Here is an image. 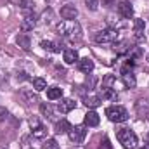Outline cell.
<instances>
[{"label":"cell","mask_w":149,"mask_h":149,"mask_svg":"<svg viewBox=\"0 0 149 149\" xmlns=\"http://www.w3.org/2000/svg\"><path fill=\"white\" fill-rule=\"evenodd\" d=\"M56 31H57V35L68 38V40H78L81 37V26L74 19H64V21L57 23L56 24Z\"/></svg>","instance_id":"obj_1"},{"label":"cell","mask_w":149,"mask_h":149,"mask_svg":"<svg viewBox=\"0 0 149 149\" xmlns=\"http://www.w3.org/2000/svg\"><path fill=\"white\" fill-rule=\"evenodd\" d=\"M116 139L125 149H135V146H137V135L130 128H120L116 132Z\"/></svg>","instance_id":"obj_2"},{"label":"cell","mask_w":149,"mask_h":149,"mask_svg":"<svg viewBox=\"0 0 149 149\" xmlns=\"http://www.w3.org/2000/svg\"><path fill=\"white\" fill-rule=\"evenodd\" d=\"M106 116L111 120L113 123H123L128 120V111L123 106H109L106 109Z\"/></svg>","instance_id":"obj_3"},{"label":"cell","mask_w":149,"mask_h":149,"mask_svg":"<svg viewBox=\"0 0 149 149\" xmlns=\"http://www.w3.org/2000/svg\"><path fill=\"white\" fill-rule=\"evenodd\" d=\"M94 40L97 43H114L118 40V30H113V28H108V30H102V31H97Z\"/></svg>","instance_id":"obj_4"},{"label":"cell","mask_w":149,"mask_h":149,"mask_svg":"<svg viewBox=\"0 0 149 149\" xmlns=\"http://www.w3.org/2000/svg\"><path fill=\"white\" fill-rule=\"evenodd\" d=\"M68 135H70V139L73 141L74 144H81L83 139H85V135H87V130H85L83 125H74V127L70 128Z\"/></svg>","instance_id":"obj_5"},{"label":"cell","mask_w":149,"mask_h":149,"mask_svg":"<svg viewBox=\"0 0 149 149\" xmlns=\"http://www.w3.org/2000/svg\"><path fill=\"white\" fill-rule=\"evenodd\" d=\"M30 125H31L33 137L42 139V137H45V135H47V130H45V127H43V125L38 121V118H31V120H30Z\"/></svg>","instance_id":"obj_6"},{"label":"cell","mask_w":149,"mask_h":149,"mask_svg":"<svg viewBox=\"0 0 149 149\" xmlns=\"http://www.w3.org/2000/svg\"><path fill=\"white\" fill-rule=\"evenodd\" d=\"M118 14H120L121 17H125V19H130V17L134 16V7H132V3L127 2V0L120 2V3H118Z\"/></svg>","instance_id":"obj_7"},{"label":"cell","mask_w":149,"mask_h":149,"mask_svg":"<svg viewBox=\"0 0 149 149\" xmlns=\"http://www.w3.org/2000/svg\"><path fill=\"white\" fill-rule=\"evenodd\" d=\"M113 49H114V52L116 54H128L134 47H132V43L128 42V40H121V42H114L113 43Z\"/></svg>","instance_id":"obj_8"},{"label":"cell","mask_w":149,"mask_h":149,"mask_svg":"<svg viewBox=\"0 0 149 149\" xmlns=\"http://www.w3.org/2000/svg\"><path fill=\"white\" fill-rule=\"evenodd\" d=\"M78 70L81 73H92L94 71V61L90 57H83V59H78Z\"/></svg>","instance_id":"obj_9"},{"label":"cell","mask_w":149,"mask_h":149,"mask_svg":"<svg viewBox=\"0 0 149 149\" xmlns=\"http://www.w3.org/2000/svg\"><path fill=\"white\" fill-rule=\"evenodd\" d=\"M74 106H76V102H74L73 99H61V102L57 104V111L63 113V114H66V113L73 111Z\"/></svg>","instance_id":"obj_10"},{"label":"cell","mask_w":149,"mask_h":149,"mask_svg":"<svg viewBox=\"0 0 149 149\" xmlns=\"http://www.w3.org/2000/svg\"><path fill=\"white\" fill-rule=\"evenodd\" d=\"M135 109H137V114L141 118H149V101H144V99L137 101Z\"/></svg>","instance_id":"obj_11"},{"label":"cell","mask_w":149,"mask_h":149,"mask_svg":"<svg viewBox=\"0 0 149 149\" xmlns=\"http://www.w3.org/2000/svg\"><path fill=\"white\" fill-rule=\"evenodd\" d=\"M33 28H35V14H26L23 23H21V31L26 33V31H30Z\"/></svg>","instance_id":"obj_12"},{"label":"cell","mask_w":149,"mask_h":149,"mask_svg":"<svg viewBox=\"0 0 149 149\" xmlns=\"http://www.w3.org/2000/svg\"><path fill=\"white\" fill-rule=\"evenodd\" d=\"M76 16H78V10H76L74 5H64L61 9V17L63 19H74Z\"/></svg>","instance_id":"obj_13"},{"label":"cell","mask_w":149,"mask_h":149,"mask_svg":"<svg viewBox=\"0 0 149 149\" xmlns=\"http://www.w3.org/2000/svg\"><path fill=\"white\" fill-rule=\"evenodd\" d=\"M83 121H85V125H87V127H97V125H99V121H101V118H99V114H97L95 111H88L87 114H85Z\"/></svg>","instance_id":"obj_14"},{"label":"cell","mask_w":149,"mask_h":149,"mask_svg":"<svg viewBox=\"0 0 149 149\" xmlns=\"http://www.w3.org/2000/svg\"><path fill=\"white\" fill-rule=\"evenodd\" d=\"M144 30H146V24H144V19H135L134 21V33L137 40H142L144 38Z\"/></svg>","instance_id":"obj_15"},{"label":"cell","mask_w":149,"mask_h":149,"mask_svg":"<svg viewBox=\"0 0 149 149\" xmlns=\"http://www.w3.org/2000/svg\"><path fill=\"white\" fill-rule=\"evenodd\" d=\"M101 97L99 95H88V97H85L83 99V104L87 106V108H90V109H95V108H99L101 106Z\"/></svg>","instance_id":"obj_16"},{"label":"cell","mask_w":149,"mask_h":149,"mask_svg":"<svg viewBox=\"0 0 149 149\" xmlns=\"http://www.w3.org/2000/svg\"><path fill=\"white\" fill-rule=\"evenodd\" d=\"M101 97L106 99V101H116L118 99V94H116V90L111 88V87H102L101 88Z\"/></svg>","instance_id":"obj_17"},{"label":"cell","mask_w":149,"mask_h":149,"mask_svg":"<svg viewBox=\"0 0 149 149\" xmlns=\"http://www.w3.org/2000/svg\"><path fill=\"white\" fill-rule=\"evenodd\" d=\"M16 42H17V45H19L23 50H30V47H31V40H30V37H28L26 33H21V35H17Z\"/></svg>","instance_id":"obj_18"},{"label":"cell","mask_w":149,"mask_h":149,"mask_svg":"<svg viewBox=\"0 0 149 149\" xmlns=\"http://www.w3.org/2000/svg\"><path fill=\"white\" fill-rule=\"evenodd\" d=\"M64 63L66 64H74L78 63V52L74 49H66L64 50Z\"/></svg>","instance_id":"obj_19"},{"label":"cell","mask_w":149,"mask_h":149,"mask_svg":"<svg viewBox=\"0 0 149 149\" xmlns=\"http://www.w3.org/2000/svg\"><path fill=\"white\" fill-rule=\"evenodd\" d=\"M61 97H63V88H59V87H50V88H47V99L57 101V99H61Z\"/></svg>","instance_id":"obj_20"},{"label":"cell","mask_w":149,"mask_h":149,"mask_svg":"<svg viewBox=\"0 0 149 149\" xmlns=\"http://www.w3.org/2000/svg\"><path fill=\"white\" fill-rule=\"evenodd\" d=\"M40 45H42L45 50H49V52H61V50H63V47H61L59 43H56V42H49V40H43Z\"/></svg>","instance_id":"obj_21"},{"label":"cell","mask_w":149,"mask_h":149,"mask_svg":"<svg viewBox=\"0 0 149 149\" xmlns=\"http://www.w3.org/2000/svg\"><path fill=\"white\" fill-rule=\"evenodd\" d=\"M70 128H71V123L68 120H61V121L56 123V132L57 134H68Z\"/></svg>","instance_id":"obj_22"},{"label":"cell","mask_w":149,"mask_h":149,"mask_svg":"<svg viewBox=\"0 0 149 149\" xmlns=\"http://www.w3.org/2000/svg\"><path fill=\"white\" fill-rule=\"evenodd\" d=\"M121 80H123V83H125V87H127V88H134V87L137 85V80H135V76H134L132 73L121 74Z\"/></svg>","instance_id":"obj_23"},{"label":"cell","mask_w":149,"mask_h":149,"mask_svg":"<svg viewBox=\"0 0 149 149\" xmlns=\"http://www.w3.org/2000/svg\"><path fill=\"white\" fill-rule=\"evenodd\" d=\"M33 88H35L37 92L45 90V88H47V81H45L43 78H33Z\"/></svg>","instance_id":"obj_24"},{"label":"cell","mask_w":149,"mask_h":149,"mask_svg":"<svg viewBox=\"0 0 149 149\" xmlns=\"http://www.w3.org/2000/svg\"><path fill=\"white\" fill-rule=\"evenodd\" d=\"M114 83H116V78L113 74H106L102 78V87H111V88H114Z\"/></svg>","instance_id":"obj_25"},{"label":"cell","mask_w":149,"mask_h":149,"mask_svg":"<svg viewBox=\"0 0 149 149\" xmlns=\"http://www.w3.org/2000/svg\"><path fill=\"white\" fill-rule=\"evenodd\" d=\"M135 66V61H132V59H127V63L121 66V74L125 73H132V68Z\"/></svg>","instance_id":"obj_26"},{"label":"cell","mask_w":149,"mask_h":149,"mask_svg":"<svg viewBox=\"0 0 149 149\" xmlns=\"http://www.w3.org/2000/svg\"><path fill=\"white\" fill-rule=\"evenodd\" d=\"M43 149H61V148H59L56 139H47V142L43 144Z\"/></svg>","instance_id":"obj_27"},{"label":"cell","mask_w":149,"mask_h":149,"mask_svg":"<svg viewBox=\"0 0 149 149\" xmlns=\"http://www.w3.org/2000/svg\"><path fill=\"white\" fill-rule=\"evenodd\" d=\"M40 111H42V114H43V116H50V114H52V108L49 106V102H47V104L43 102V104L40 106Z\"/></svg>","instance_id":"obj_28"},{"label":"cell","mask_w":149,"mask_h":149,"mask_svg":"<svg viewBox=\"0 0 149 149\" xmlns=\"http://www.w3.org/2000/svg\"><path fill=\"white\" fill-rule=\"evenodd\" d=\"M85 3H87V9H90V10H97V7H99L97 0H85Z\"/></svg>","instance_id":"obj_29"},{"label":"cell","mask_w":149,"mask_h":149,"mask_svg":"<svg viewBox=\"0 0 149 149\" xmlns=\"http://www.w3.org/2000/svg\"><path fill=\"white\" fill-rule=\"evenodd\" d=\"M99 149H113L111 142H109V139H104V141L101 142V146H99Z\"/></svg>","instance_id":"obj_30"},{"label":"cell","mask_w":149,"mask_h":149,"mask_svg":"<svg viewBox=\"0 0 149 149\" xmlns=\"http://www.w3.org/2000/svg\"><path fill=\"white\" fill-rule=\"evenodd\" d=\"M101 2H102L104 7H111L113 3H114V0H101Z\"/></svg>","instance_id":"obj_31"},{"label":"cell","mask_w":149,"mask_h":149,"mask_svg":"<svg viewBox=\"0 0 149 149\" xmlns=\"http://www.w3.org/2000/svg\"><path fill=\"white\" fill-rule=\"evenodd\" d=\"M5 116H7V109L5 108H0V120H3Z\"/></svg>","instance_id":"obj_32"},{"label":"cell","mask_w":149,"mask_h":149,"mask_svg":"<svg viewBox=\"0 0 149 149\" xmlns=\"http://www.w3.org/2000/svg\"><path fill=\"white\" fill-rule=\"evenodd\" d=\"M139 149H149V144H144V146H141Z\"/></svg>","instance_id":"obj_33"},{"label":"cell","mask_w":149,"mask_h":149,"mask_svg":"<svg viewBox=\"0 0 149 149\" xmlns=\"http://www.w3.org/2000/svg\"><path fill=\"white\" fill-rule=\"evenodd\" d=\"M148 61H149V56H148Z\"/></svg>","instance_id":"obj_34"}]
</instances>
